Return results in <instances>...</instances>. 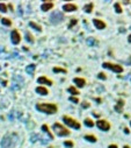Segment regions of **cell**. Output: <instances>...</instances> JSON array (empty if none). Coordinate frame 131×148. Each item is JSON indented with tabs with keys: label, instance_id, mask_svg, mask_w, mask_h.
<instances>
[{
	"label": "cell",
	"instance_id": "1",
	"mask_svg": "<svg viewBox=\"0 0 131 148\" xmlns=\"http://www.w3.org/2000/svg\"><path fill=\"white\" fill-rule=\"evenodd\" d=\"M36 110L39 111V112L48 113V114H53V113L57 112V106L55 104L42 103V104H37V105H36Z\"/></svg>",
	"mask_w": 131,
	"mask_h": 148
},
{
	"label": "cell",
	"instance_id": "2",
	"mask_svg": "<svg viewBox=\"0 0 131 148\" xmlns=\"http://www.w3.org/2000/svg\"><path fill=\"white\" fill-rule=\"evenodd\" d=\"M53 131H55L59 136H67V135H70V131L67 130V128H65L63 125H60L59 122L53 124Z\"/></svg>",
	"mask_w": 131,
	"mask_h": 148
},
{
	"label": "cell",
	"instance_id": "3",
	"mask_svg": "<svg viewBox=\"0 0 131 148\" xmlns=\"http://www.w3.org/2000/svg\"><path fill=\"white\" fill-rule=\"evenodd\" d=\"M63 121H64L67 126L73 127L75 130H79V128H80V124H79L78 121L75 120V119H73V118L69 117V116H64V117H63Z\"/></svg>",
	"mask_w": 131,
	"mask_h": 148
},
{
	"label": "cell",
	"instance_id": "4",
	"mask_svg": "<svg viewBox=\"0 0 131 148\" xmlns=\"http://www.w3.org/2000/svg\"><path fill=\"white\" fill-rule=\"evenodd\" d=\"M102 67L106 68V69H110V70H113L115 72H118V74H121L123 71V68L121 65H118V64H113V63H109V62H105L102 64Z\"/></svg>",
	"mask_w": 131,
	"mask_h": 148
},
{
	"label": "cell",
	"instance_id": "5",
	"mask_svg": "<svg viewBox=\"0 0 131 148\" xmlns=\"http://www.w3.org/2000/svg\"><path fill=\"white\" fill-rule=\"evenodd\" d=\"M50 19H51V23H55V25H57V23H60L61 21L64 20V15H63L60 12L55 11V13L51 14Z\"/></svg>",
	"mask_w": 131,
	"mask_h": 148
},
{
	"label": "cell",
	"instance_id": "6",
	"mask_svg": "<svg viewBox=\"0 0 131 148\" xmlns=\"http://www.w3.org/2000/svg\"><path fill=\"white\" fill-rule=\"evenodd\" d=\"M96 125L101 131H108L110 128V124L107 120H97Z\"/></svg>",
	"mask_w": 131,
	"mask_h": 148
},
{
	"label": "cell",
	"instance_id": "7",
	"mask_svg": "<svg viewBox=\"0 0 131 148\" xmlns=\"http://www.w3.org/2000/svg\"><path fill=\"white\" fill-rule=\"evenodd\" d=\"M11 39H12V42L14 44H19L20 41H21V36H20L18 30H13L11 33Z\"/></svg>",
	"mask_w": 131,
	"mask_h": 148
},
{
	"label": "cell",
	"instance_id": "8",
	"mask_svg": "<svg viewBox=\"0 0 131 148\" xmlns=\"http://www.w3.org/2000/svg\"><path fill=\"white\" fill-rule=\"evenodd\" d=\"M77 6L73 4H66L63 6V9H64V12H74V11H77Z\"/></svg>",
	"mask_w": 131,
	"mask_h": 148
},
{
	"label": "cell",
	"instance_id": "9",
	"mask_svg": "<svg viewBox=\"0 0 131 148\" xmlns=\"http://www.w3.org/2000/svg\"><path fill=\"white\" fill-rule=\"evenodd\" d=\"M93 23H94V26H95L97 29H105L106 28V23L103 21H101L99 19H94L93 20Z\"/></svg>",
	"mask_w": 131,
	"mask_h": 148
},
{
	"label": "cell",
	"instance_id": "10",
	"mask_svg": "<svg viewBox=\"0 0 131 148\" xmlns=\"http://www.w3.org/2000/svg\"><path fill=\"white\" fill-rule=\"evenodd\" d=\"M37 82H38V84H47V85H52V81H51V79H49V78H47V77H39L38 79H37Z\"/></svg>",
	"mask_w": 131,
	"mask_h": 148
},
{
	"label": "cell",
	"instance_id": "11",
	"mask_svg": "<svg viewBox=\"0 0 131 148\" xmlns=\"http://www.w3.org/2000/svg\"><path fill=\"white\" fill-rule=\"evenodd\" d=\"M73 82H74V84H77V86H79V88H83V86H85V84H86V81H85L83 78H79V77L74 78Z\"/></svg>",
	"mask_w": 131,
	"mask_h": 148
},
{
	"label": "cell",
	"instance_id": "12",
	"mask_svg": "<svg viewBox=\"0 0 131 148\" xmlns=\"http://www.w3.org/2000/svg\"><path fill=\"white\" fill-rule=\"evenodd\" d=\"M36 92L38 94H42V96H47V94L49 93V91L45 89L44 86H37V88H36Z\"/></svg>",
	"mask_w": 131,
	"mask_h": 148
},
{
	"label": "cell",
	"instance_id": "13",
	"mask_svg": "<svg viewBox=\"0 0 131 148\" xmlns=\"http://www.w3.org/2000/svg\"><path fill=\"white\" fill-rule=\"evenodd\" d=\"M123 106H124V100H123V99H119V100H118V103H117V105L115 106L116 112H122Z\"/></svg>",
	"mask_w": 131,
	"mask_h": 148
},
{
	"label": "cell",
	"instance_id": "14",
	"mask_svg": "<svg viewBox=\"0 0 131 148\" xmlns=\"http://www.w3.org/2000/svg\"><path fill=\"white\" fill-rule=\"evenodd\" d=\"M52 7H53V4H52V2H45V4L42 5L41 9H42V11H44V12H47V11H49V9H51Z\"/></svg>",
	"mask_w": 131,
	"mask_h": 148
},
{
	"label": "cell",
	"instance_id": "15",
	"mask_svg": "<svg viewBox=\"0 0 131 148\" xmlns=\"http://www.w3.org/2000/svg\"><path fill=\"white\" fill-rule=\"evenodd\" d=\"M35 68H36L35 64H29V65L27 67V69H26L27 74H29V75H34V71H35Z\"/></svg>",
	"mask_w": 131,
	"mask_h": 148
},
{
	"label": "cell",
	"instance_id": "16",
	"mask_svg": "<svg viewBox=\"0 0 131 148\" xmlns=\"http://www.w3.org/2000/svg\"><path fill=\"white\" fill-rule=\"evenodd\" d=\"M93 7H94L93 4H87L85 7H83V11H85L86 13H91V12L93 11Z\"/></svg>",
	"mask_w": 131,
	"mask_h": 148
},
{
	"label": "cell",
	"instance_id": "17",
	"mask_svg": "<svg viewBox=\"0 0 131 148\" xmlns=\"http://www.w3.org/2000/svg\"><path fill=\"white\" fill-rule=\"evenodd\" d=\"M29 26H30V27H33L34 29H36L37 31H42V28H41V26H39V25H37V23H35V22H30V23H29Z\"/></svg>",
	"mask_w": 131,
	"mask_h": 148
},
{
	"label": "cell",
	"instance_id": "18",
	"mask_svg": "<svg viewBox=\"0 0 131 148\" xmlns=\"http://www.w3.org/2000/svg\"><path fill=\"white\" fill-rule=\"evenodd\" d=\"M85 140H87L89 142H96V138L94 135H85Z\"/></svg>",
	"mask_w": 131,
	"mask_h": 148
},
{
	"label": "cell",
	"instance_id": "19",
	"mask_svg": "<svg viewBox=\"0 0 131 148\" xmlns=\"http://www.w3.org/2000/svg\"><path fill=\"white\" fill-rule=\"evenodd\" d=\"M26 40L28 41V42H30V43H34V39H33V35H31L30 33H28V31H26Z\"/></svg>",
	"mask_w": 131,
	"mask_h": 148
},
{
	"label": "cell",
	"instance_id": "20",
	"mask_svg": "<svg viewBox=\"0 0 131 148\" xmlns=\"http://www.w3.org/2000/svg\"><path fill=\"white\" fill-rule=\"evenodd\" d=\"M85 125L88 126V127H93V126H94V122H93L92 119L87 118V119H85Z\"/></svg>",
	"mask_w": 131,
	"mask_h": 148
},
{
	"label": "cell",
	"instance_id": "21",
	"mask_svg": "<svg viewBox=\"0 0 131 148\" xmlns=\"http://www.w3.org/2000/svg\"><path fill=\"white\" fill-rule=\"evenodd\" d=\"M69 92H70V93H72L73 96H77V94H79V91L75 89V88H73V86L69 88Z\"/></svg>",
	"mask_w": 131,
	"mask_h": 148
},
{
	"label": "cell",
	"instance_id": "22",
	"mask_svg": "<svg viewBox=\"0 0 131 148\" xmlns=\"http://www.w3.org/2000/svg\"><path fill=\"white\" fill-rule=\"evenodd\" d=\"M1 22L4 23L5 26H11V25H12V21H11L9 19H7V18H2V19H1Z\"/></svg>",
	"mask_w": 131,
	"mask_h": 148
},
{
	"label": "cell",
	"instance_id": "23",
	"mask_svg": "<svg viewBox=\"0 0 131 148\" xmlns=\"http://www.w3.org/2000/svg\"><path fill=\"white\" fill-rule=\"evenodd\" d=\"M42 130H43L44 132H47V133H48L49 136H50V139H52V138H53V135L50 133V131H49V127H48L47 125H43V126H42Z\"/></svg>",
	"mask_w": 131,
	"mask_h": 148
},
{
	"label": "cell",
	"instance_id": "24",
	"mask_svg": "<svg viewBox=\"0 0 131 148\" xmlns=\"http://www.w3.org/2000/svg\"><path fill=\"white\" fill-rule=\"evenodd\" d=\"M114 8L116 11V13H122V7H121V5L118 4V2H116V4L114 5Z\"/></svg>",
	"mask_w": 131,
	"mask_h": 148
},
{
	"label": "cell",
	"instance_id": "25",
	"mask_svg": "<svg viewBox=\"0 0 131 148\" xmlns=\"http://www.w3.org/2000/svg\"><path fill=\"white\" fill-rule=\"evenodd\" d=\"M0 12H2V13L7 12V6L5 4H0Z\"/></svg>",
	"mask_w": 131,
	"mask_h": 148
},
{
	"label": "cell",
	"instance_id": "26",
	"mask_svg": "<svg viewBox=\"0 0 131 148\" xmlns=\"http://www.w3.org/2000/svg\"><path fill=\"white\" fill-rule=\"evenodd\" d=\"M52 71H53V72H64V74H65V72H66V69H61V68H53Z\"/></svg>",
	"mask_w": 131,
	"mask_h": 148
},
{
	"label": "cell",
	"instance_id": "27",
	"mask_svg": "<svg viewBox=\"0 0 131 148\" xmlns=\"http://www.w3.org/2000/svg\"><path fill=\"white\" fill-rule=\"evenodd\" d=\"M77 22H78V20L77 19H72L70 21V23H69V28H72L74 25H77Z\"/></svg>",
	"mask_w": 131,
	"mask_h": 148
},
{
	"label": "cell",
	"instance_id": "28",
	"mask_svg": "<svg viewBox=\"0 0 131 148\" xmlns=\"http://www.w3.org/2000/svg\"><path fill=\"white\" fill-rule=\"evenodd\" d=\"M87 43H88L89 45H93V44H96V41L94 40V39H88Z\"/></svg>",
	"mask_w": 131,
	"mask_h": 148
},
{
	"label": "cell",
	"instance_id": "29",
	"mask_svg": "<svg viewBox=\"0 0 131 148\" xmlns=\"http://www.w3.org/2000/svg\"><path fill=\"white\" fill-rule=\"evenodd\" d=\"M97 77H99L100 79H103V81H105L106 78H107V76H106V75H105V74H103V72H100V74L97 75Z\"/></svg>",
	"mask_w": 131,
	"mask_h": 148
},
{
	"label": "cell",
	"instance_id": "30",
	"mask_svg": "<svg viewBox=\"0 0 131 148\" xmlns=\"http://www.w3.org/2000/svg\"><path fill=\"white\" fill-rule=\"evenodd\" d=\"M70 100H71V102H73L74 104L79 103V99L77 98V97H73V96H72V97H70Z\"/></svg>",
	"mask_w": 131,
	"mask_h": 148
},
{
	"label": "cell",
	"instance_id": "31",
	"mask_svg": "<svg viewBox=\"0 0 131 148\" xmlns=\"http://www.w3.org/2000/svg\"><path fill=\"white\" fill-rule=\"evenodd\" d=\"M64 145H65L66 147H73V142L72 141H65Z\"/></svg>",
	"mask_w": 131,
	"mask_h": 148
},
{
	"label": "cell",
	"instance_id": "32",
	"mask_svg": "<svg viewBox=\"0 0 131 148\" xmlns=\"http://www.w3.org/2000/svg\"><path fill=\"white\" fill-rule=\"evenodd\" d=\"M83 108L89 107V103H87V102H83Z\"/></svg>",
	"mask_w": 131,
	"mask_h": 148
},
{
	"label": "cell",
	"instance_id": "33",
	"mask_svg": "<svg viewBox=\"0 0 131 148\" xmlns=\"http://www.w3.org/2000/svg\"><path fill=\"white\" fill-rule=\"evenodd\" d=\"M108 148H117V146H116V145H110Z\"/></svg>",
	"mask_w": 131,
	"mask_h": 148
},
{
	"label": "cell",
	"instance_id": "34",
	"mask_svg": "<svg viewBox=\"0 0 131 148\" xmlns=\"http://www.w3.org/2000/svg\"><path fill=\"white\" fill-rule=\"evenodd\" d=\"M123 2H124L125 5H128L129 2H130V0H123Z\"/></svg>",
	"mask_w": 131,
	"mask_h": 148
},
{
	"label": "cell",
	"instance_id": "35",
	"mask_svg": "<svg viewBox=\"0 0 131 148\" xmlns=\"http://www.w3.org/2000/svg\"><path fill=\"white\" fill-rule=\"evenodd\" d=\"M124 132H125V133H127V134H129V132H130V131L128 130V128H124Z\"/></svg>",
	"mask_w": 131,
	"mask_h": 148
},
{
	"label": "cell",
	"instance_id": "36",
	"mask_svg": "<svg viewBox=\"0 0 131 148\" xmlns=\"http://www.w3.org/2000/svg\"><path fill=\"white\" fill-rule=\"evenodd\" d=\"M128 40H129V42H131V35H129V37H128Z\"/></svg>",
	"mask_w": 131,
	"mask_h": 148
},
{
	"label": "cell",
	"instance_id": "37",
	"mask_svg": "<svg viewBox=\"0 0 131 148\" xmlns=\"http://www.w3.org/2000/svg\"><path fill=\"white\" fill-rule=\"evenodd\" d=\"M123 148H130V147H129V146H124V147H123Z\"/></svg>",
	"mask_w": 131,
	"mask_h": 148
},
{
	"label": "cell",
	"instance_id": "38",
	"mask_svg": "<svg viewBox=\"0 0 131 148\" xmlns=\"http://www.w3.org/2000/svg\"><path fill=\"white\" fill-rule=\"evenodd\" d=\"M43 1H52V0H43Z\"/></svg>",
	"mask_w": 131,
	"mask_h": 148
},
{
	"label": "cell",
	"instance_id": "39",
	"mask_svg": "<svg viewBox=\"0 0 131 148\" xmlns=\"http://www.w3.org/2000/svg\"><path fill=\"white\" fill-rule=\"evenodd\" d=\"M129 63H130V64H131V59H129Z\"/></svg>",
	"mask_w": 131,
	"mask_h": 148
},
{
	"label": "cell",
	"instance_id": "40",
	"mask_svg": "<svg viewBox=\"0 0 131 148\" xmlns=\"http://www.w3.org/2000/svg\"><path fill=\"white\" fill-rule=\"evenodd\" d=\"M105 1H110V0H105Z\"/></svg>",
	"mask_w": 131,
	"mask_h": 148
},
{
	"label": "cell",
	"instance_id": "41",
	"mask_svg": "<svg viewBox=\"0 0 131 148\" xmlns=\"http://www.w3.org/2000/svg\"><path fill=\"white\" fill-rule=\"evenodd\" d=\"M49 148H52V147H49Z\"/></svg>",
	"mask_w": 131,
	"mask_h": 148
},
{
	"label": "cell",
	"instance_id": "42",
	"mask_svg": "<svg viewBox=\"0 0 131 148\" xmlns=\"http://www.w3.org/2000/svg\"><path fill=\"white\" fill-rule=\"evenodd\" d=\"M130 124H131V121H130Z\"/></svg>",
	"mask_w": 131,
	"mask_h": 148
},
{
	"label": "cell",
	"instance_id": "43",
	"mask_svg": "<svg viewBox=\"0 0 131 148\" xmlns=\"http://www.w3.org/2000/svg\"><path fill=\"white\" fill-rule=\"evenodd\" d=\"M67 1H69V0H67Z\"/></svg>",
	"mask_w": 131,
	"mask_h": 148
}]
</instances>
